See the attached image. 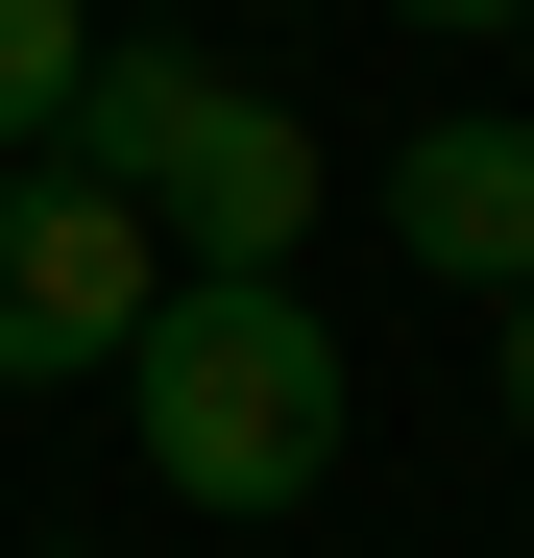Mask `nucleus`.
I'll return each mask as SVG.
<instances>
[{
	"label": "nucleus",
	"instance_id": "1",
	"mask_svg": "<svg viewBox=\"0 0 534 558\" xmlns=\"http://www.w3.org/2000/svg\"><path fill=\"white\" fill-rule=\"evenodd\" d=\"M122 437L170 510H316L340 486V316L292 267H170L122 340Z\"/></svg>",
	"mask_w": 534,
	"mask_h": 558
},
{
	"label": "nucleus",
	"instance_id": "2",
	"mask_svg": "<svg viewBox=\"0 0 534 558\" xmlns=\"http://www.w3.org/2000/svg\"><path fill=\"white\" fill-rule=\"evenodd\" d=\"M73 170H122V219L170 267H292L316 243V122L267 98V73H195V49H98L73 73Z\"/></svg>",
	"mask_w": 534,
	"mask_h": 558
},
{
	"label": "nucleus",
	"instance_id": "3",
	"mask_svg": "<svg viewBox=\"0 0 534 558\" xmlns=\"http://www.w3.org/2000/svg\"><path fill=\"white\" fill-rule=\"evenodd\" d=\"M170 292V243L122 219V170L73 146H0V389H73V364H122Z\"/></svg>",
	"mask_w": 534,
	"mask_h": 558
},
{
	"label": "nucleus",
	"instance_id": "4",
	"mask_svg": "<svg viewBox=\"0 0 534 558\" xmlns=\"http://www.w3.org/2000/svg\"><path fill=\"white\" fill-rule=\"evenodd\" d=\"M389 243L462 267V292H534V122H413L389 146Z\"/></svg>",
	"mask_w": 534,
	"mask_h": 558
},
{
	"label": "nucleus",
	"instance_id": "5",
	"mask_svg": "<svg viewBox=\"0 0 534 558\" xmlns=\"http://www.w3.org/2000/svg\"><path fill=\"white\" fill-rule=\"evenodd\" d=\"M73 73H98V0H0V146H73Z\"/></svg>",
	"mask_w": 534,
	"mask_h": 558
},
{
	"label": "nucleus",
	"instance_id": "6",
	"mask_svg": "<svg viewBox=\"0 0 534 558\" xmlns=\"http://www.w3.org/2000/svg\"><path fill=\"white\" fill-rule=\"evenodd\" d=\"M486 389H510V461H534V292H510V364H486Z\"/></svg>",
	"mask_w": 534,
	"mask_h": 558
},
{
	"label": "nucleus",
	"instance_id": "7",
	"mask_svg": "<svg viewBox=\"0 0 534 558\" xmlns=\"http://www.w3.org/2000/svg\"><path fill=\"white\" fill-rule=\"evenodd\" d=\"M389 25H534V0H389Z\"/></svg>",
	"mask_w": 534,
	"mask_h": 558
},
{
	"label": "nucleus",
	"instance_id": "8",
	"mask_svg": "<svg viewBox=\"0 0 534 558\" xmlns=\"http://www.w3.org/2000/svg\"><path fill=\"white\" fill-rule=\"evenodd\" d=\"M25 558H73V534H25Z\"/></svg>",
	"mask_w": 534,
	"mask_h": 558
},
{
	"label": "nucleus",
	"instance_id": "9",
	"mask_svg": "<svg viewBox=\"0 0 534 558\" xmlns=\"http://www.w3.org/2000/svg\"><path fill=\"white\" fill-rule=\"evenodd\" d=\"M510 49H534V25H510Z\"/></svg>",
	"mask_w": 534,
	"mask_h": 558
}]
</instances>
